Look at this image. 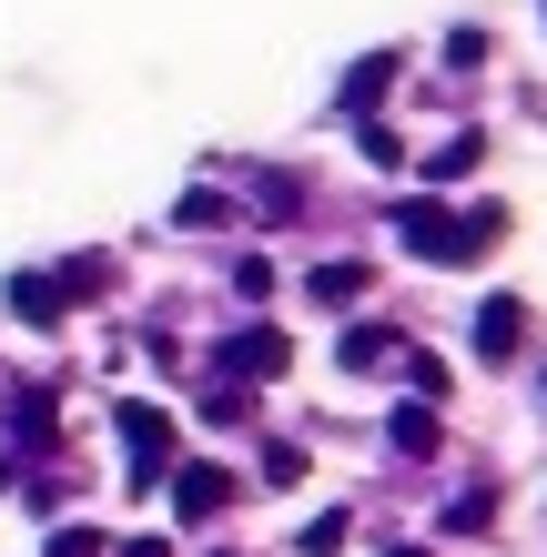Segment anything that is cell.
<instances>
[{
  "label": "cell",
  "instance_id": "cell-1",
  "mask_svg": "<svg viewBox=\"0 0 547 557\" xmlns=\"http://www.w3.org/2000/svg\"><path fill=\"white\" fill-rule=\"evenodd\" d=\"M396 234L426 253V264H476V253L507 234V213H476V223H467V213H446L436 193H415V203H396Z\"/></svg>",
  "mask_w": 547,
  "mask_h": 557
},
{
  "label": "cell",
  "instance_id": "cell-2",
  "mask_svg": "<svg viewBox=\"0 0 547 557\" xmlns=\"http://www.w3.org/2000/svg\"><path fill=\"white\" fill-rule=\"evenodd\" d=\"M122 446H133V497L173 476V416L163 406H122Z\"/></svg>",
  "mask_w": 547,
  "mask_h": 557
},
{
  "label": "cell",
  "instance_id": "cell-3",
  "mask_svg": "<svg viewBox=\"0 0 547 557\" xmlns=\"http://www.w3.org/2000/svg\"><path fill=\"white\" fill-rule=\"evenodd\" d=\"M295 366V335H284V324H244V335H223V355H213V375H284Z\"/></svg>",
  "mask_w": 547,
  "mask_h": 557
},
{
  "label": "cell",
  "instance_id": "cell-4",
  "mask_svg": "<svg viewBox=\"0 0 547 557\" xmlns=\"http://www.w3.org/2000/svg\"><path fill=\"white\" fill-rule=\"evenodd\" d=\"M223 507H234V476H223V467H203V456L173 467V517H183V528H203V517H223Z\"/></svg>",
  "mask_w": 547,
  "mask_h": 557
},
{
  "label": "cell",
  "instance_id": "cell-5",
  "mask_svg": "<svg viewBox=\"0 0 547 557\" xmlns=\"http://www.w3.org/2000/svg\"><path fill=\"white\" fill-rule=\"evenodd\" d=\"M518 345H527V305H518V294H487V305H476V355L507 366Z\"/></svg>",
  "mask_w": 547,
  "mask_h": 557
},
{
  "label": "cell",
  "instance_id": "cell-6",
  "mask_svg": "<svg viewBox=\"0 0 547 557\" xmlns=\"http://www.w3.org/2000/svg\"><path fill=\"white\" fill-rule=\"evenodd\" d=\"M11 314L21 324H61V314H72V284H61V274H21L11 284Z\"/></svg>",
  "mask_w": 547,
  "mask_h": 557
},
{
  "label": "cell",
  "instance_id": "cell-7",
  "mask_svg": "<svg viewBox=\"0 0 547 557\" xmlns=\"http://www.w3.org/2000/svg\"><path fill=\"white\" fill-rule=\"evenodd\" d=\"M385 91H396V51H365L356 72L335 82V102H345V112H365V102H385Z\"/></svg>",
  "mask_w": 547,
  "mask_h": 557
},
{
  "label": "cell",
  "instance_id": "cell-8",
  "mask_svg": "<svg viewBox=\"0 0 547 557\" xmlns=\"http://www.w3.org/2000/svg\"><path fill=\"white\" fill-rule=\"evenodd\" d=\"M304 294H314L325 314H345V305L365 294V264H314V274H304Z\"/></svg>",
  "mask_w": 547,
  "mask_h": 557
},
{
  "label": "cell",
  "instance_id": "cell-9",
  "mask_svg": "<svg viewBox=\"0 0 547 557\" xmlns=\"http://www.w3.org/2000/svg\"><path fill=\"white\" fill-rule=\"evenodd\" d=\"M476 162H487V143H476V133H457V143H436V152H426V183H467Z\"/></svg>",
  "mask_w": 547,
  "mask_h": 557
},
{
  "label": "cell",
  "instance_id": "cell-10",
  "mask_svg": "<svg viewBox=\"0 0 547 557\" xmlns=\"http://www.w3.org/2000/svg\"><path fill=\"white\" fill-rule=\"evenodd\" d=\"M385 345H396V335H385V324H345L335 366H345V375H365V366H385Z\"/></svg>",
  "mask_w": 547,
  "mask_h": 557
},
{
  "label": "cell",
  "instance_id": "cell-11",
  "mask_svg": "<svg viewBox=\"0 0 547 557\" xmlns=\"http://www.w3.org/2000/svg\"><path fill=\"white\" fill-rule=\"evenodd\" d=\"M385 436H396L406 456H436V416L426 406H396V416H385Z\"/></svg>",
  "mask_w": 547,
  "mask_h": 557
},
{
  "label": "cell",
  "instance_id": "cell-12",
  "mask_svg": "<svg viewBox=\"0 0 547 557\" xmlns=\"http://www.w3.org/2000/svg\"><path fill=\"white\" fill-rule=\"evenodd\" d=\"M173 223H192V234H213V223H234V203H223V193H183V213Z\"/></svg>",
  "mask_w": 547,
  "mask_h": 557
},
{
  "label": "cell",
  "instance_id": "cell-13",
  "mask_svg": "<svg viewBox=\"0 0 547 557\" xmlns=\"http://www.w3.org/2000/svg\"><path fill=\"white\" fill-rule=\"evenodd\" d=\"M345 537H356V528H345V517H335V507H325V517H314V528H304V537H295V547H304V557H335V547H345Z\"/></svg>",
  "mask_w": 547,
  "mask_h": 557
},
{
  "label": "cell",
  "instance_id": "cell-14",
  "mask_svg": "<svg viewBox=\"0 0 547 557\" xmlns=\"http://www.w3.org/2000/svg\"><path fill=\"white\" fill-rule=\"evenodd\" d=\"M406 385H415V396H426V406H436V396H446V385H457V375H446V366H436V355H406Z\"/></svg>",
  "mask_w": 547,
  "mask_h": 557
},
{
  "label": "cell",
  "instance_id": "cell-15",
  "mask_svg": "<svg viewBox=\"0 0 547 557\" xmlns=\"http://www.w3.org/2000/svg\"><path fill=\"white\" fill-rule=\"evenodd\" d=\"M356 143H365V162H375V173H396V162H406V143H396V133H385V122H365V133H356Z\"/></svg>",
  "mask_w": 547,
  "mask_h": 557
},
{
  "label": "cell",
  "instance_id": "cell-16",
  "mask_svg": "<svg viewBox=\"0 0 547 557\" xmlns=\"http://www.w3.org/2000/svg\"><path fill=\"white\" fill-rule=\"evenodd\" d=\"M244 406H253L244 385H213V396H203V416H213V425H244Z\"/></svg>",
  "mask_w": 547,
  "mask_h": 557
},
{
  "label": "cell",
  "instance_id": "cell-17",
  "mask_svg": "<svg viewBox=\"0 0 547 557\" xmlns=\"http://www.w3.org/2000/svg\"><path fill=\"white\" fill-rule=\"evenodd\" d=\"M41 557H102V537H91V528H61V537H41Z\"/></svg>",
  "mask_w": 547,
  "mask_h": 557
},
{
  "label": "cell",
  "instance_id": "cell-18",
  "mask_svg": "<svg viewBox=\"0 0 547 557\" xmlns=\"http://www.w3.org/2000/svg\"><path fill=\"white\" fill-rule=\"evenodd\" d=\"M122 557H173V547H163V537H133V547H122Z\"/></svg>",
  "mask_w": 547,
  "mask_h": 557
},
{
  "label": "cell",
  "instance_id": "cell-19",
  "mask_svg": "<svg viewBox=\"0 0 547 557\" xmlns=\"http://www.w3.org/2000/svg\"><path fill=\"white\" fill-rule=\"evenodd\" d=\"M385 557H415V547H385Z\"/></svg>",
  "mask_w": 547,
  "mask_h": 557
}]
</instances>
